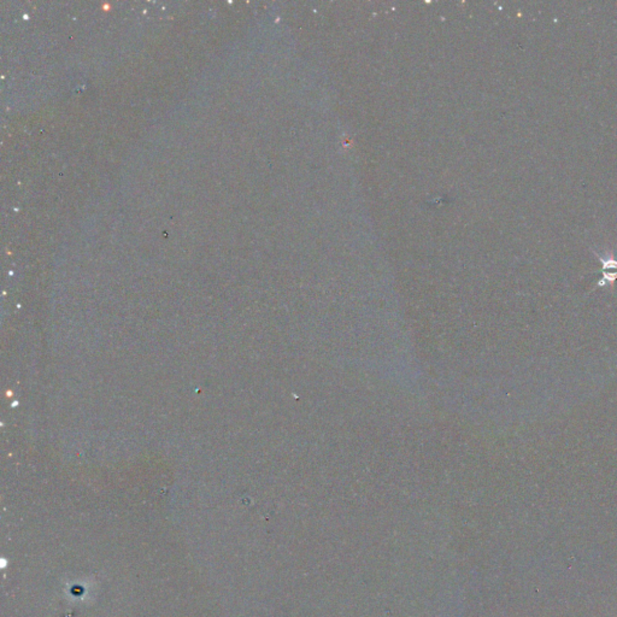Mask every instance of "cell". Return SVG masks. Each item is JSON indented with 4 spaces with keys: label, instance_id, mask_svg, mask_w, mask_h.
<instances>
[{
    "label": "cell",
    "instance_id": "cell-1",
    "mask_svg": "<svg viewBox=\"0 0 617 617\" xmlns=\"http://www.w3.org/2000/svg\"><path fill=\"white\" fill-rule=\"evenodd\" d=\"M604 276L610 282L617 280V262L604 263Z\"/></svg>",
    "mask_w": 617,
    "mask_h": 617
}]
</instances>
